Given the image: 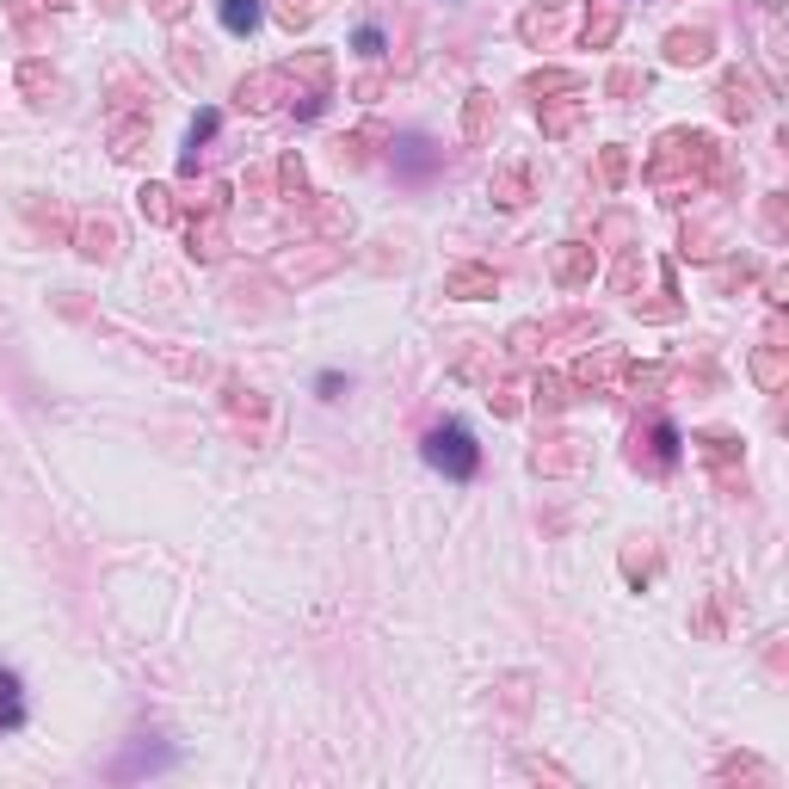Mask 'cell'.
<instances>
[{"label": "cell", "instance_id": "5b68a950", "mask_svg": "<svg viewBox=\"0 0 789 789\" xmlns=\"http://www.w3.org/2000/svg\"><path fill=\"white\" fill-rule=\"evenodd\" d=\"M315 388H322V402H339V388H346V376H339V371H322V376H315Z\"/></svg>", "mask_w": 789, "mask_h": 789}, {"label": "cell", "instance_id": "7a4b0ae2", "mask_svg": "<svg viewBox=\"0 0 789 789\" xmlns=\"http://www.w3.org/2000/svg\"><path fill=\"white\" fill-rule=\"evenodd\" d=\"M26 722H31L26 679H19V667H7V660H0V734H19Z\"/></svg>", "mask_w": 789, "mask_h": 789}, {"label": "cell", "instance_id": "8992f818", "mask_svg": "<svg viewBox=\"0 0 789 789\" xmlns=\"http://www.w3.org/2000/svg\"><path fill=\"white\" fill-rule=\"evenodd\" d=\"M210 136H216V111H204V118L191 124V148H198V142H210Z\"/></svg>", "mask_w": 789, "mask_h": 789}, {"label": "cell", "instance_id": "3957f363", "mask_svg": "<svg viewBox=\"0 0 789 789\" xmlns=\"http://www.w3.org/2000/svg\"><path fill=\"white\" fill-rule=\"evenodd\" d=\"M259 0H223V31H235V38H254L259 31Z\"/></svg>", "mask_w": 789, "mask_h": 789}, {"label": "cell", "instance_id": "277c9868", "mask_svg": "<svg viewBox=\"0 0 789 789\" xmlns=\"http://www.w3.org/2000/svg\"><path fill=\"white\" fill-rule=\"evenodd\" d=\"M352 43H358V56H383V31H376V26H358V38H352Z\"/></svg>", "mask_w": 789, "mask_h": 789}, {"label": "cell", "instance_id": "6da1fadb", "mask_svg": "<svg viewBox=\"0 0 789 789\" xmlns=\"http://www.w3.org/2000/svg\"><path fill=\"white\" fill-rule=\"evenodd\" d=\"M420 456L438 469L444 482H475V475H482V444H475L469 420H438V426L420 438Z\"/></svg>", "mask_w": 789, "mask_h": 789}]
</instances>
